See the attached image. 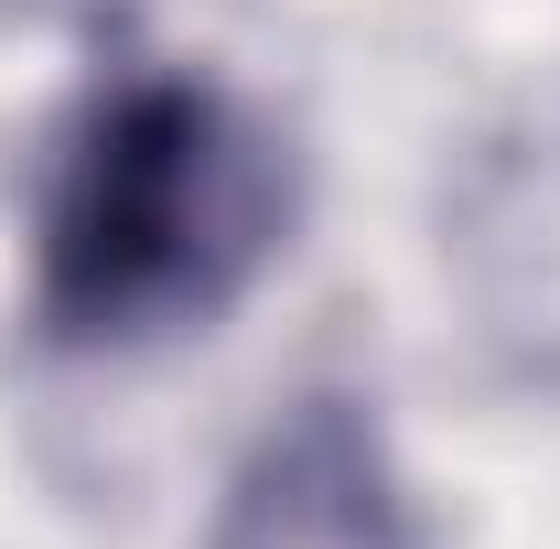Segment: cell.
<instances>
[{
	"instance_id": "cell-1",
	"label": "cell",
	"mask_w": 560,
	"mask_h": 549,
	"mask_svg": "<svg viewBox=\"0 0 560 549\" xmlns=\"http://www.w3.org/2000/svg\"><path fill=\"white\" fill-rule=\"evenodd\" d=\"M291 248V140L215 75L119 66L66 108L33 173V335L130 355L206 335Z\"/></svg>"
},
{
	"instance_id": "cell-2",
	"label": "cell",
	"mask_w": 560,
	"mask_h": 549,
	"mask_svg": "<svg viewBox=\"0 0 560 549\" xmlns=\"http://www.w3.org/2000/svg\"><path fill=\"white\" fill-rule=\"evenodd\" d=\"M206 549H431V528H420V495L377 410L346 388H302L237 453L206 517Z\"/></svg>"
},
{
	"instance_id": "cell-4",
	"label": "cell",
	"mask_w": 560,
	"mask_h": 549,
	"mask_svg": "<svg viewBox=\"0 0 560 549\" xmlns=\"http://www.w3.org/2000/svg\"><path fill=\"white\" fill-rule=\"evenodd\" d=\"M11 22H75V33H108V22H130L140 0H0Z\"/></svg>"
},
{
	"instance_id": "cell-3",
	"label": "cell",
	"mask_w": 560,
	"mask_h": 549,
	"mask_svg": "<svg viewBox=\"0 0 560 549\" xmlns=\"http://www.w3.org/2000/svg\"><path fill=\"white\" fill-rule=\"evenodd\" d=\"M453 291L506 377L560 388V130L495 140L453 195Z\"/></svg>"
}]
</instances>
